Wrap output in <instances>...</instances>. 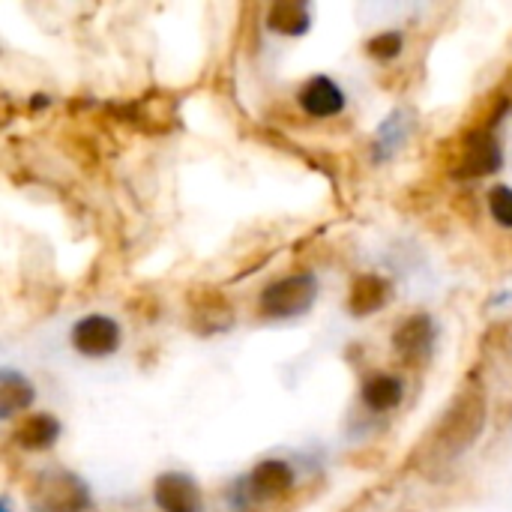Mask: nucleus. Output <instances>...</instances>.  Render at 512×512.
Listing matches in <instances>:
<instances>
[{
    "label": "nucleus",
    "instance_id": "obj_6",
    "mask_svg": "<svg viewBox=\"0 0 512 512\" xmlns=\"http://www.w3.org/2000/svg\"><path fill=\"white\" fill-rule=\"evenodd\" d=\"M432 348H435V321L426 312L405 318L393 330V351L408 366H423L432 357Z\"/></svg>",
    "mask_w": 512,
    "mask_h": 512
},
{
    "label": "nucleus",
    "instance_id": "obj_18",
    "mask_svg": "<svg viewBox=\"0 0 512 512\" xmlns=\"http://www.w3.org/2000/svg\"><path fill=\"white\" fill-rule=\"evenodd\" d=\"M489 213L498 225L512 228V186H495L489 192Z\"/></svg>",
    "mask_w": 512,
    "mask_h": 512
},
{
    "label": "nucleus",
    "instance_id": "obj_5",
    "mask_svg": "<svg viewBox=\"0 0 512 512\" xmlns=\"http://www.w3.org/2000/svg\"><path fill=\"white\" fill-rule=\"evenodd\" d=\"M123 342L120 324L108 315H87L72 327V345L81 357H111Z\"/></svg>",
    "mask_w": 512,
    "mask_h": 512
},
{
    "label": "nucleus",
    "instance_id": "obj_8",
    "mask_svg": "<svg viewBox=\"0 0 512 512\" xmlns=\"http://www.w3.org/2000/svg\"><path fill=\"white\" fill-rule=\"evenodd\" d=\"M297 102H300V108H303L309 117H321V120H324V117L342 114V108H345V90H342L333 78L315 75V78H309V81L300 87Z\"/></svg>",
    "mask_w": 512,
    "mask_h": 512
},
{
    "label": "nucleus",
    "instance_id": "obj_15",
    "mask_svg": "<svg viewBox=\"0 0 512 512\" xmlns=\"http://www.w3.org/2000/svg\"><path fill=\"white\" fill-rule=\"evenodd\" d=\"M33 399H36V390L21 372H15V369L0 372V420H9L18 411L30 408Z\"/></svg>",
    "mask_w": 512,
    "mask_h": 512
},
{
    "label": "nucleus",
    "instance_id": "obj_17",
    "mask_svg": "<svg viewBox=\"0 0 512 512\" xmlns=\"http://www.w3.org/2000/svg\"><path fill=\"white\" fill-rule=\"evenodd\" d=\"M402 48H405V39H402V33H396V30L378 33V36L369 39V45H366V51H369L375 60H393V57L402 54Z\"/></svg>",
    "mask_w": 512,
    "mask_h": 512
},
{
    "label": "nucleus",
    "instance_id": "obj_1",
    "mask_svg": "<svg viewBox=\"0 0 512 512\" xmlns=\"http://www.w3.org/2000/svg\"><path fill=\"white\" fill-rule=\"evenodd\" d=\"M486 417H489V402H486V390L483 384L471 381L465 384L453 402L447 405V411L438 417V423L429 429L423 447L432 465H447L462 459L483 435L486 429Z\"/></svg>",
    "mask_w": 512,
    "mask_h": 512
},
{
    "label": "nucleus",
    "instance_id": "obj_12",
    "mask_svg": "<svg viewBox=\"0 0 512 512\" xmlns=\"http://www.w3.org/2000/svg\"><path fill=\"white\" fill-rule=\"evenodd\" d=\"M411 135V114L405 108H396L387 114V120L375 129V138H372V162L381 165V162H390L408 141Z\"/></svg>",
    "mask_w": 512,
    "mask_h": 512
},
{
    "label": "nucleus",
    "instance_id": "obj_9",
    "mask_svg": "<svg viewBox=\"0 0 512 512\" xmlns=\"http://www.w3.org/2000/svg\"><path fill=\"white\" fill-rule=\"evenodd\" d=\"M234 324V312L219 291H198L192 297V327L204 336L225 333Z\"/></svg>",
    "mask_w": 512,
    "mask_h": 512
},
{
    "label": "nucleus",
    "instance_id": "obj_14",
    "mask_svg": "<svg viewBox=\"0 0 512 512\" xmlns=\"http://www.w3.org/2000/svg\"><path fill=\"white\" fill-rule=\"evenodd\" d=\"M60 438V423L51 414H30L18 423L15 429V444L33 453L51 450Z\"/></svg>",
    "mask_w": 512,
    "mask_h": 512
},
{
    "label": "nucleus",
    "instance_id": "obj_7",
    "mask_svg": "<svg viewBox=\"0 0 512 512\" xmlns=\"http://www.w3.org/2000/svg\"><path fill=\"white\" fill-rule=\"evenodd\" d=\"M153 501L162 512H201L204 510V495L198 483L189 474L180 471H165L153 483Z\"/></svg>",
    "mask_w": 512,
    "mask_h": 512
},
{
    "label": "nucleus",
    "instance_id": "obj_4",
    "mask_svg": "<svg viewBox=\"0 0 512 512\" xmlns=\"http://www.w3.org/2000/svg\"><path fill=\"white\" fill-rule=\"evenodd\" d=\"M501 165H504L501 141L489 129H474L459 141V159L453 162V177L459 180L489 177L501 171Z\"/></svg>",
    "mask_w": 512,
    "mask_h": 512
},
{
    "label": "nucleus",
    "instance_id": "obj_3",
    "mask_svg": "<svg viewBox=\"0 0 512 512\" xmlns=\"http://www.w3.org/2000/svg\"><path fill=\"white\" fill-rule=\"evenodd\" d=\"M318 300V282L312 273H294L285 279L270 282L261 297H258V309L267 318H297L303 312H309Z\"/></svg>",
    "mask_w": 512,
    "mask_h": 512
},
{
    "label": "nucleus",
    "instance_id": "obj_11",
    "mask_svg": "<svg viewBox=\"0 0 512 512\" xmlns=\"http://www.w3.org/2000/svg\"><path fill=\"white\" fill-rule=\"evenodd\" d=\"M390 282L384 276H375V273H363L351 282V291H348V309L351 315L357 318H369L375 315L378 309H384L390 303Z\"/></svg>",
    "mask_w": 512,
    "mask_h": 512
},
{
    "label": "nucleus",
    "instance_id": "obj_19",
    "mask_svg": "<svg viewBox=\"0 0 512 512\" xmlns=\"http://www.w3.org/2000/svg\"><path fill=\"white\" fill-rule=\"evenodd\" d=\"M0 512H12L9 510V498H3V501H0Z\"/></svg>",
    "mask_w": 512,
    "mask_h": 512
},
{
    "label": "nucleus",
    "instance_id": "obj_16",
    "mask_svg": "<svg viewBox=\"0 0 512 512\" xmlns=\"http://www.w3.org/2000/svg\"><path fill=\"white\" fill-rule=\"evenodd\" d=\"M360 396H363V402H366L369 411H393V408L402 402L405 387H402L399 378L384 375V372H375V375H369V378L363 381Z\"/></svg>",
    "mask_w": 512,
    "mask_h": 512
},
{
    "label": "nucleus",
    "instance_id": "obj_10",
    "mask_svg": "<svg viewBox=\"0 0 512 512\" xmlns=\"http://www.w3.org/2000/svg\"><path fill=\"white\" fill-rule=\"evenodd\" d=\"M249 492L261 501H276L282 495L291 492L294 486V468L282 459H267L261 465H255V471L246 477Z\"/></svg>",
    "mask_w": 512,
    "mask_h": 512
},
{
    "label": "nucleus",
    "instance_id": "obj_13",
    "mask_svg": "<svg viewBox=\"0 0 512 512\" xmlns=\"http://www.w3.org/2000/svg\"><path fill=\"white\" fill-rule=\"evenodd\" d=\"M267 27L279 36H303L312 27V9L306 0H276L267 9Z\"/></svg>",
    "mask_w": 512,
    "mask_h": 512
},
{
    "label": "nucleus",
    "instance_id": "obj_2",
    "mask_svg": "<svg viewBox=\"0 0 512 512\" xmlns=\"http://www.w3.org/2000/svg\"><path fill=\"white\" fill-rule=\"evenodd\" d=\"M30 507L36 512H87L90 489L69 471H48L30 486Z\"/></svg>",
    "mask_w": 512,
    "mask_h": 512
}]
</instances>
